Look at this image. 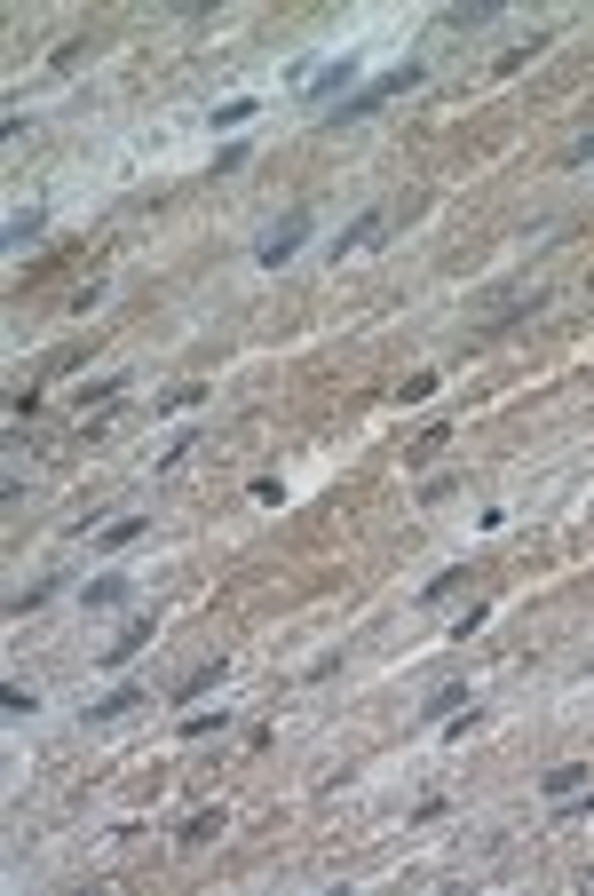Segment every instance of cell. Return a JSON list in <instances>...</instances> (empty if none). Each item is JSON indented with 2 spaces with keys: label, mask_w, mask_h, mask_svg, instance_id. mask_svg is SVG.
Instances as JSON below:
<instances>
[{
  "label": "cell",
  "mask_w": 594,
  "mask_h": 896,
  "mask_svg": "<svg viewBox=\"0 0 594 896\" xmlns=\"http://www.w3.org/2000/svg\"><path fill=\"white\" fill-rule=\"evenodd\" d=\"M48 595H56V579H32V587H16V595H8V619H24V611H40Z\"/></svg>",
  "instance_id": "5bb4252c"
},
{
  "label": "cell",
  "mask_w": 594,
  "mask_h": 896,
  "mask_svg": "<svg viewBox=\"0 0 594 896\" xmlns=\"http://www.w3.org/2000/svg\"><path fill=\"white\" fill-rule=\"evenodd\" d=\"M246 119H254V96H238V104H222V112H214V127H246Z\"/></svg>",
  "instance_id": "7402d4cb"
},
{
  "label": "cell",
  "mask_w": 594,
  "mask_h": 896,
  "mask_svg": "<svg viewBox=\"0 0 594 896\" xmlns=\"http://www.w3.org/2000/svg\"><path fill=\"white\" fill-rule=\"evenodd\" d=\"M143 524H151V516H111L96 540H103V548H135V540H143Z\"/></svg>",
  "instance_id": "7c38bea8"
},
{
  "label": "cell",
  "mask_w": 594,
  "mask_h": 896,
  "mask_svg": "<svg viewBox=\"0 0 594 896\" xmlns=\"http://www.w3.org/2000/svg\"><path fill=\"white\" fill-rule=\"evenodd\" d=\"M420 80H428V64H396V72H381L373 88H357V96H349V104L333 112V127H357V119H373L381 104H396V96H412Z\"/></svg>",
  "instance_id": "6da1fadb"
},
{
  "label": "cell",
  "mask_w": 594,
  "mask_h": 896,
  "mask_svg": "<svg viewBox=\"0 0 594 896\" xmlns=\"http://www.w3.org/2000/svg\"><path fill=\"white\" fill-rule=\"evenodd\" d=\"M214 730H230V706H214V714H183V730H175V738H214Z\"/></svg>",
  "instance_id": "2e32d148"
},
{
  "label": "cell",
  "mask_w": 594,
  "mask_h": 896,
  "mask_svg": "<svg viewBox=\"0 0 594 896\" xmlns=\"http://www.w3.org/2000/svg\"><path fill=\"white\" fill-rule=\"evenodd\" d=\"M40 230H48V215H40V207H32V215H8V230H0V238H8V246H32V238H40Z\"/></svg>",
  "instance_id": "e0dca14e"
},
{
  "label": "cell",
  "mask_w": 594,
  "mask_h": 896,
  "mask_svg": "<svg viewBox=\"0 0 594 896\" xmlns=\"http://www.w3.org/2000/svg\"><path fill=\"white\" fill-rule=\"evenodd\" d=\"M499 8H507V0H452V8H444V24H452V32H476V24H492Z\"/></svg>",
  "instance_id": "ba28073f"
},
{
  "label": "cell",
  "mask_w": 594,
  "mask_h": 896,
  "mask_svg": "<svg viewBox=\"0 0 594 896\" xmlns=\"http://www.w3.org/2000/svg\"><path fill=\"white\" fill-rule=\"evenodd\" d=\"M127 595H135V579H119V571H111V579H96V587H88V611H119Z\"/></svg>",
  "instance_id": "8fae6325"
},
{
  "label": "cell",
  "mask_w": 594,
  "mask_h": 896,
  "mask_svg": "<svg viewBox=\"0 0 594 896\" xmlns=\"http://www.w3.org/2000/svg\"><path fill=\"white\" fill-rule=\"evenodd\" d=\"M468 706H476V698L452 682V690H436V698H428V722H452V714H468Z\"/></svg>",
  "instance_id": "9a60e30c"
},
{
  "label": "cell",
  "mask_w": 594,
  "mask_h": 896,
  "mask_svg": "<svg viewBox=\"0 0 594 896\" xmlns=\"http://www.w3.org/2000/svg\"><path fill=\"white\" fill-rule=\"evenodd\" d=\"M222 674H230V659H206V667H191L183 682H175V690H167V706H191V698H206V690H214Z\"/></svg>",
  "instance_id": "5b68a950"
},
{
  "label": "cell",
  "mask_w": 594,
  "mask_h": 896,
  "mask_svg": "<svg viewBox=\"0 0 594 896\" xmlns=\"http://www.w3.org/2000/svg\"><path fill=\"white\" fill-rule=\"evenodd\" d=\"M436 397V373H404V389H396V405H428Z\"/></svg>",
  "instance_id": "d6986e66"
},
{
  "label": "cell",
  "mask_w": 594,
  "mask_h": 896,
  "mask_svg": "<svg viewBox=\"0 0 594 896\" xmlns=\"http://www.w3.org/2000/svg\"><path fill=\"white\" fill-rule=\"evenodd\" d=\"M222 825H230V817H222V809H191V817H183V833H175V841H183V849H206V841H214V833H222Z\"/></svg>",
  "instance_id": "9c48e42d"
},
{
  "label": "cell",
  "mask_w": 594,
  "mask_h": 896,
  "mask_svg": "<svg viewBox=\"0 0 594 896\" xmlns=\"http://www.w3.org/2000/svg\"><path fill=\"white\" fill-rule=\"evenodd\" d=\"M246 151H254V143H222V151H214V175H238V167H246Z\"/></svg>",
  "instance_id": "44dd1931"
},
{
  "label": "cell",
  "mask_w": 594,
  "mask_h": 896,
  "mask_svg": "<svg viewBox=\"0 0 594 896\" xmlns=\"http://www.w3.org/2000/svg\"><path fill=\"white\" fill-rule=\"evenodd\" d=\"M32 706H40V698H32V690H24V682H8V698H0V714H8V722H24V714H32Z\"/></svg>",
  "instance_id": "ffe728a7"
},
{
  "label": "cell",
  "mask_w": 594,
  "mask_h": 896,
  "mask_svg": "<svg viewBox=\"0 0 594 896\" xmlns=\"http://www.w3.org/2000/svg\"><path fill=\"white\" fill-rule=\"evenodd\" d=\"M460 587H468V571H436V579H428V587H420V603H452V595H460Z\"/></svg>",
  "instance_id": "ac0fdd59"
},
{
  "label": "cell",
  "mask_w": 594,
  "mask_h": 896,
  "mask_svg": "<svg viewBox=\"0 0 594 896\" xmlns=\"http://www.w3.org/2000/svg\"><path fill=\"white\" fill-rule=\"evenodd\" d=\"M127 706H151V698H143V690H135V682H111V690H103L96 706H88V722H119V714H127Z\"/></svg>",
  "instance_id": "8992f818"
},
{
  "label": "cell",
  "mask_w": 594,
  "mask_h": 896,
  "mask_svg": "<svg viewBox=\"0 0 594 896\" xmlns=\"http://www.w3.org/2000/svg\"><path fill=\"white\" fill-rule=\"evenodd\" d=\"M191 405H206V381H175V389L151 397V413H191Z\"/></svg>",
  "instance_id": "30bf717a"
},
{
  "label": "cell",
  "mask_w": 594,
  "mask_h": 896,
  "mask_svg": "<svg viewBox=\"0 0 594 896\" xmlns=\"http://www.w3.org/2000/svg\"><path fill=\"white\" fill-rule=\"evenodd\" d=\"M309 223H317V215H309V207H294L286 223H278V230H270V238H262V246H254V262H262V270H278V262H294V254H301V238H309Z\"/></svg>",
  "instance_id": "7a4b0ae2"
},
{
  "label": "cell",
  "mask_w": 594,
  "mask_h": 896,
  "mask_svg": "<svg viewBox=\"0 0 594 896\" xmlns=\"http://www.w3.org/2000/svg\"><path fill=\"white\" fill-rule=\"evenodd\" d=\"M357 80V56H341V64H325V72H309V104H325V96H341Z\"/></svg>",
  "instance_id": "52a82bcc"
},
{
  "label": "cell",
  "mask_w": 594,
  "mask_h": 896,
  "mask_svg": "<svg viewBox=\"0 0 594 896\" xmlns=\"http://www.w3.org/2000/svg\"><path fill=\"white\" fill-rule=\"evenodd\" d=\"M151 635H159V619H151V611H143V619H127V627H119V643H103V667H127L135 651H151Z\"/></svg>",
  "instance_id": "277c9868"
},
{
  "label": "cell",
  "mask_w": 594,
  "mask_h": 896,
  "mask_svg": "<svg viewBox=\"0 0 594 896\" xmlns=\"http://www.w3.org/2000/svg\"><path fill=\"white\" fill-rule=\"evenodd\" d=\"M587 785V762H555L547 770V801H563V793H579Z\"/></svg>",
  "instance_id": "4fadbf2b"
},
{
  "label": "cell",
  "mask_w": 594,
  "mask_h": 896,
  "mask_svg": "<svg viewBox=\"0 0 594 896\" xmlns=\"http://www.w3.org/2000/svg\"><path fill=\"white\" fill-rule=\"evenodd\" d=\"M381 230H389V207H365L357 223H349V230H341V238H333V262H349V254H365V246H373Z\"/></svg>",
  "instance_id": "3957f363"
},
{
  "label": "cell",
  "mask_w": 594,
  "mask_h": 896,
  "mask_svg": "<svg viewBox=\"0 0 594 896\" xmlns=\"http://www.w3.org/2000/svg\"><path fill=\"white\" fill-rule=\"evenodd\" d=\"M587 159H594V127L579 135V143H571V151H563V167H587Z\"/></svg>",
  "instance_id": "603a6c76"
}]
</instances>
